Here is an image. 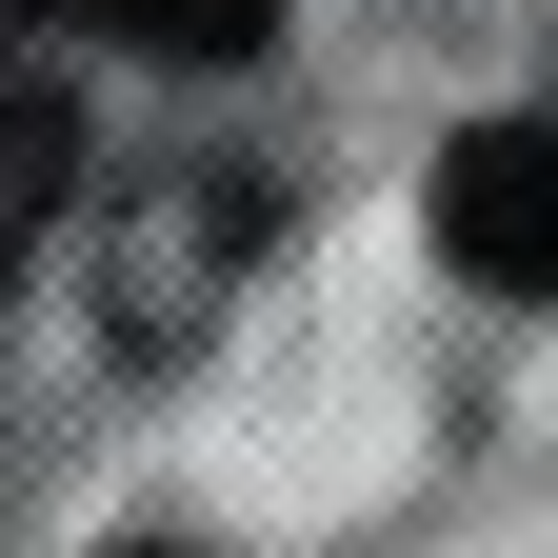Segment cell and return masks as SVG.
<instances>
[{"mask_svg":"<svg viewBox=\"0 0 558 558\" xmlns=\"http://www.w3.org/2000/svg\"><path fill=\"white\" fill-rule=\"evenodd\" d=\"M439 259L478 300H558V120H478L439 160Z\"/></svg>","mask_w":558,"mask_h":558,"instance_id":"1","label":"cell"},{"mask_svg":"<svg viewBox=\"0 0 558 558\" xmlns=\"http://www.w3.org/2000/svg\"><path fill=\"white\" fill-rule=\"evenodd\" d=\"M60 180H81V120H60L21 60H0V279L40 259V220H60Z\"/></svg>","mask_w":558,"mask_h":558,"instance_id":"2","label":"cell"},{"mask_svg":"<svg viewBox=\"0 0 558 558\" xmlns=\"http://www.w3.org/2000/svg\"><path fill=\"white\" fill-rule=\"evenodd\" d=\"M40 21L140 40V60H259V40H279V0H40Z\"/></svg>","mask_w":558,"mask_h":558,"instance_id":"3","label":"cell"},{"mask_svg":"<svg viewBox=\"0 0 558 558\" xmlns=\"http://www.w3.org/2000/svg\"><path fill=\"white\" fill-rule=\"evenodd\" d=\"M140 558H180V538H140Z\"/></svg>","mask_w":558,"mask_h":558,"instance_id":"4","label":"cell"}]
</instances>
